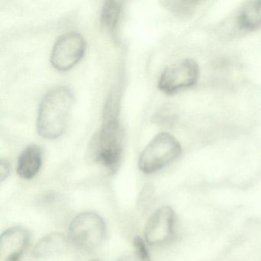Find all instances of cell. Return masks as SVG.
<instances>
[{
  "mask_svg": "<svg viewBox=\"0 0 261 261\" xmlns=\"http://www.w3.org/2000/svg\"><path fill=\"white\" fill-rule=\"evenodd\" d=\"M103 220L94 212H83L71 221L69 236L71 242L84 250H92L100 247L106 236Z\"/></svg>",
  "mask_w": 261,
  "mask_h": 261,
  "instance_id": "obj_4",
  "label": "cell"
},
{
  "mask_svg": "<svg viewBox=\"0 0 261 261\" xmlns=\"http://www.w3.org/2000/svg\"><path fill=\"white\" fill-rule=\"evenodd\" d=\"M92 261H100V260H98V259H94V260H92Z\"/></svg>",
  "mask_w": 261,
  "mask_h": 261,
  "instance_id": "obj_16",
  "label": "cell"
},
{
  "mask_svg": "<svg viewBox=\"0 0 261 261\" xmlns=\"http://www.w3.org/2000/svg\"><path fill=\"white\" fill-rule=\"evenodd\" d=\"M235 25L241 32L261 28V0H252L243 4L237 13Z\"/></svg>",
  "mask_w": 261,
  "mask_h": 261,
  "instance_id": "obj_9",
  "label": "cell"
},
{
  "mask_svg": "<svg viewBox=\"0 0 261 261\" xmlns=\"http://www.w3.org/2000/svg\"><path fill=\"white\" fill-rule=\"evenodd\" d=\"M176 215L172 207L163 206L157 209L149 218L145 229L146 242L152 246L167 244L173 239Z\"/></svg>",
  "mask_w": 261,
  "mask_h": 261,
  "instance_id": "obj_7",
  "label": "cell"
},
{
  "mask_svg": "<svg viewBox=\"0 0 261 261\" xmlns=\"http://www.w3.org/2000/svg\"><path fill=\"white\" fill-rule=\"evenodd\" d=\"M118 97L112 94L103 111V120L92 144V156L110 173L118 169L123 152V130L119 120Z\"/></svg>",
  "mask_w": 261,
  "mask_h": 261,
  "instance_id": "obj_1",
  "label": "cell"
},
{
  "mask_svg": "<svg viewBox=\"0 0 261 261\" xmlns=\"http://www.w3.org/2000/svg\"><path fill=\"white\" fill-rule=\"evenodd\" d=\"M163 4L171 13L179 17L190 16L195 7V3L192 1H166Z\"/></svg>",
  "mask_w": 261,
  "mask_h": 261,
  "instance_id": "obj_13",
  "label": "cell"
},
{
  "mask_svg": "<svg viewBox=\"0 0 261 261\" xmlns=\"http://www.w3.org/2000/svg\"><path fill=\"white\" fill-rule=\"evenodd\" d=\"M42 152L39 146L31 145L24 149L18 160L17 173L24 179L34 178L40 170Z\"/></svg>",
  "mask_w": 261,
  "mask_h": 261,
  "instance_id": "obj_10",
  "label": "cell"
},
{
  "mask_svg": "<svg viewBox=\"0 0 261 261\" xmlns=\"http://www.w3.org/2000/svg\"><path fill=\"white\" fill-rule=\"evenodd\" d=\"M199 76V67L197 62L193 59H184L171 65L162 73L159 88L165 94H175L194 86Z\"/></svg>",
  "mask_w": 261,
  "mask_h": 261,
  "instance_id": "obj_5",
  "label": "cell"
},
{
  "mask_svg": "<svg viewBox=\"0 0 261 261\" xmlns=\"http://www.w3.org/2000/svg\"><path fill=\"white\" fill-rule=\"evenodd\" d=\"M181 152L178 140L168 133H161L140 154L139 168L144 173H154L175 161Z\"/></svg>",
  "mask_w": 261,
  "mask_h": 261,
  "instance_id": "obj_3",
  "label": "cell"
},
{
  "mask_svg": "<svg viewBox=\"0 0 261 261\" xmlns=\"http://www.w3.org/2000/svg\"><path fill=\"white\" fill-rule=\"evenodd\" d=\"M123 11V2L107 1L102 9L100 21L103 27L110 33H116Z\"/></svg>",
  "mask_w": 261,
  "mask_h": 261,
  "instance_id": "obj_12",
  "label": "cell"
},
{
  "mask_svg": "<svg viewBox=\"0 0 261 261\" xmlns=\"http://www.w3.org/2000/svg\"><path fill=\"white\" fill-rule=\"evenodd\" d=\"M134 255L137 261H150L147 247L140 237L134 238Z\"/></svg>",
  "mask_w": 261,
  "mask_h": 261,
  "instance_id": "obj_14",
  "label": "cell"
},
{
  "mask_svg": "<svg viewBox=\"0 0 261 261\" xmlns=\"http://www.w3.org/2000/svg\"><path fill=\"white\" fill-rule=\"evenodd\" d=\"M73 102L72 91L65 86L53 88L44 96L38 113L37 129L41 137L54 140L63 134Z\"/></svg>",
  "mask_w": 261,
  "mask_h": 261,
  "instance_id": "obj_2",
  "label": "cell"
},
{
  "mask_svg": "<svg viewBox=\"0 0 261 261\" xmlns=\"http://www.w3.org/2000/svg\"><path fill=\"white\" fill-rule=\"evenodd\" d=\"M66 247V238L60 233L45 235L35 245L33 256L38 259L54 256L63 251Z\"/></svg>",
  "mask_w": 261,
  "mask_h": 261,
  "instance_id": "obj_11",
  "label": "cell"
},
{
  "mask_svg": "<svg viewBox=\"0 0 261 261\" xmlns=\"http://www.w3.org/2000/svg\"><path fill=\"white\" fill-rule=\"evenodd\" d=\"M30 233L23 227H13L0 238V261H19L28 247Z\"/></svg>",
  "mask_w": 261,
  "mask_h": 261,
  "instance_id": "obj_8",
  "label": "cell"
},
{
  "mask_svg": "<svg viewBox=\"0 0 261 261\" xmlns=\"http://www.w3.org/2000/svg\"><path fill=\"white\" fill-rule=\"evenodd\" d=\"M85 39L79 33L62 36L55 44L51 56V65L61 71H68L75 66L85 53Z\"/></svg>",
  "mask_w": 261,
  "mask_h": 261,
  "instance_id": "obj_6",
  "label": "cell"
},
{
  "mask_svg": "<svg viewBox=\"0 0 261 261\" xmlns=\"http://www.w3.org/2000/svg\"><path fill=\"white\" fill-rule=\"evenodd\" d=\"M10 172V163L7 160L2 159L0 161V181H4L7 177Z\"/></svg>",
  "mask_w": 261,
  "mask_h": 261,
  "instance_id": "obj_15",
  "label": "cell"
}]
</instances>
